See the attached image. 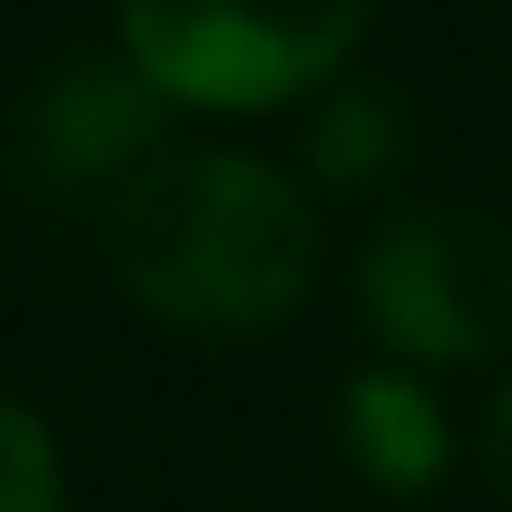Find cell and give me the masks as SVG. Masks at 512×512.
<instances>
[{"label":"cell","mask_w":512,"mask_h":512,"mask_svg":"<svg viewBox=\"0 0 512 512\" xmlns=\"http://www.w3.org/2000/svg\"><path fill=\"white\" fill-rule=\"evenodd\" d=\"M99 252L144 324L180 342H252L315 297L324 225L279 162L234 144H162L99 207Z\"/></svg>","instance_id":"6da1fadb"},{"label":"cell","mask_w":512,"mask_h":512,"mask_svg":"<svg viewBox=\"0 0 512 512\" xmlns=\"http://www.w3.org/2000/svg\"><path fill=\"white\" fill-rule=\"evenodd\" d=\"M378 0H117V54L207 117H261L315 99L360 54Z\"/></svg>","instance_id":"7a4b0ae2"},{"label":"cell","mask_w":512,"mask_h":512,"mask_svg":"<svg viewBox=\"0 0 512 512\" xmlns=\"http://www.w3.org/2000/svg\"><path fill=\"white\" fill-rule=\"evenodd\" d=\"M351 297L396 369H486L512 351V225L468 198L387 207L351 261Z\"/></svg>","instance_id":"3957f363"},{"label":"cell","mask_w":512,"mask_h":512,"mask_svg":"<svg viewBox=\"0 0 512 512\" xmlns=\"http://www.w3.org/2000/svg\"><path fill=\"white\" fill-rule=\"evenodd\" d=\"M171 144V99L126 54H63L18 126V171L54 207H108L153 153Z\"/></svg>","instance_id":"277c9868"},{"label":"cell","mask_w":512,"mask_h":512,"mask_svg":"<svg viewBox=\"0 0 512 512\" xmlns=\"http://www.w3.org/2000/svg\"><path fill=\"white\" fill-rule=\"evenodd\" d=\"M333 432H342L351 477L378 486V495H423V486H441V468H450V414H441V396L423 387V369H396V360L342 378Z\"/></svg>","instance_id":"5b68a950"},{"label":"cell","mask_w":512,"mask_h":512,"mask_svg":"<svg viewBox=\"0 0 512 512\" xmlns=\"http://www.w3.org/2000/svg\"><path fill=\"white\" fill-rule=\"evenodd\" d=\"M405 153H414V117H405V99H396L387 81H333V90H324V108H315V126H306L315 180H333V189H378V180H396Z\"/></svg>","instance_id":"8992f818"},{"label":"cell","mask_w":512,"mask_h":512,"mask_svg":"<svg viewBox=\"0 0 512 512\" xmlns=\"http://www.w3.org/2000/svg\"><path fill=\"white\" fill-rule=\"evenodd\" d=\"M0 512H63V450L18 396H0Z\"/></svg>","instance_id":"52a82bcc"},{"label":"cell","mask_w":512,"mask_h":512,"mask_svg":"<svg viewBox=\"0 0 512 512\" xmlns=\"http://www.w3.org/2000/svg\"><path fill=\"white\" fill-rule=\"evenodd\" d=\"M477 450H486V477H495V495L512 504V378L495 387V405H486V432H477Z\"/></svg>","instance_id":"ba28073f"}]
</instances>
